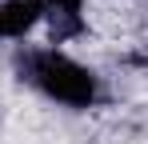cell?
<instances>
[{
	"label": "cell",
	"instance_id": "obj_1",
	"mask_svg": "<svg viewBox=\"0 0 148 144\" xmlns=\"http://www.w3.org/2000/svg\"><path fill=\"white\" fill-rule=\"evenodd\" d=\"M16 72L28 88L68 108V112H88L96 108L104 84H100L96 68H88L84 60H76L68 48H52V44H24V52L16 56Z\"/></svg>",
	"mask_w": 148,
	"mask_h": 144
},
{
	"label": "cell",
	"instance_id": "obj_2",
	"mask_svg": "<svg viewBox=\"0 0 148 144\" xmlns=\"http://www.w3.org/2000/svg\"><path fill=\"white\" fill-rule=\"evenodd\" d=\"M48 16V0H0V40H28Z\"/></svg>",
	"mask_w": 148,
	"mask_h": 144
},
{
	"label": "cell",
	"instance_id": "obj_3",
	"mask_svg": "<svg viewBox=\"0 0 148 144\" xmlns=\"http://www.w3.org/2000/svg\"><path fill=\"white\" fill-rule=\"evenodd\" d=\"M52 4H64V8H88V0H52Z\"/></svg>",
	"mask_w": 148,
	"mask_h": 144
}]
</instances>
